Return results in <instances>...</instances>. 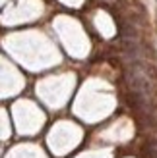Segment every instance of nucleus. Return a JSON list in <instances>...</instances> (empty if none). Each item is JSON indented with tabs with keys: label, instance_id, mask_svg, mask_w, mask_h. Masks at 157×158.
Here are the masks:
<instances>
[{
	"label": "nucleus",
	"instance_id": "obj_1",
	"mask_svg": "<svg viewBox=\"0 0 157 158\" xmlns=\"http://www.w3.org/2000/svg\"><path fill=\"white\" fill-rule=\"evenodd\" d=\"M151 156H153V158H157V148H151Z\"/></svg>",
	"mask_w": 157,
	"mask_h": 158
}]
</instances>
